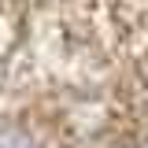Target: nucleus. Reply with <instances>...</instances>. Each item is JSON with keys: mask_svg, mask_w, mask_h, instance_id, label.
<instances>
[{"mask_svg": "<svg viewBox=\"0 0 148 148\" xmlns=\"http://www.w3.org/2000/svg\"><path fill=\"white\" fill-rule=\"evenodd\" d=\"M0 148H37V141L22 126H4L0 130Z\"/></svg>", "mask_w": 148, "mask_h": 148, "instance_id": "nucleus-1", "label": "nucleus"}]
</instances>
